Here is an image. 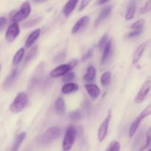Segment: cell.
Instances as JSON below:
<instances>
[{
    "label": "cell",
    "instance_id": "6da1fadb",
    "mask_svg": "<svg viewBox=\"0 0 151 151\" xmlns=\"http://www.w3.org/2000/svg\"><path fill=\"white\" fill-rule=\"evenodd\" d=\"M60 134H61V130L60 128L56 126L50 127L46 130L44 134L41 135L39 139L40 144L44 146L48 145L58 139Z\"/></svg>",
    "mask_w": 151,
    "mask_h": 151
},
{
    "label": "cell",
    "instance_id": "7a4b0ae2",
    "mask_svg": "<svg viewBox=\"0 0 151 151\" xmlns=\"http://www.w3.org/2000/svg\"><path fill=\"white\" fill-rule=\"evenodd\" d=\"M28 101H29V98L27 93L22 91L16 96L13 101L10 105L9 110L13 114L19 113L26 107Z\"/></svg>",
    "mask_w": 151,
    "mask_h": 151
},
{
    "label": "cell",
    "instance_id": "3957f363",
    "mask_svg": "<svg viewBox=\"0 0 151 151\" xmlns=\"http://www.w3.org/2000/svg\"><path fill=\"white\" fill-rule=\"evenodd\" d=\"M77 135H78V129L74 125L68 126L62 143V147L63 150L68 151L72 149Z\"/></svg>",
    "mask_w": 151,
    "mask_h": 151
},
{
    "label": "cell",
    "instance_id": "277c9868",
    "mask_svg": "<svg viewBox=\"0 0 151 151\" xmlns=\"http://www.w3.org/2000/svg\"><path fill=\"white\" fill-rule=\"evenodd\" d=\"M77 65H78V60L76 59H74L69 63L60 65L50 72V77L53 78H57L59 77L64 76L66 73L71 72V70H72Z\"/></svg>",
    "mask_w": 151,
    "mask_h": 151
},
{
    "label": "cell",
    "instance_id": "5b68a950",
    "mask_svg": "<svg viewBox=\"0 0 151 151\" xmlns=\"http://www.w3.org/2000/svg\"><path fill=\"white\" fill-rule=\"evenodd\" d=\"M31 13V5L28 1H24L21 5L20 9L13 15L12 18L13 23H19L29 16Z\"/></svg>",
    "mask_w": 151,
    "mask_h": 151
},
{
    "label": "cell",
    "instance_id": "8992f818",
    "mask_svg": "<svg viewBox=\"0 0 151 151\" xmlns=\"http://www.w3.org/2000/svg\"><path fill=\"white\" fill-rule=\"evenodd\" d=\"M111 117V113L109 111L106 117L105 118L103 122H102L101 125L99 127L98 131H97V138H98L99 142H102L106 139V136H107Z\"/></svg>",
    "mask_w": 151,
    "mask_h": 151
},
{
    "label": "cell",
    "instance_id": "52a82bcc",
    "mask_svg": "<svg viewBox=\"0 0 151 151\" xmlns=\"http://www.w3.org/2000/svg\"><path fill=\"white\" fill-rule=\"evenodd\" d=\"M151 89V79H148L144 82L142 86L140 88L138 94H137V97L135 98V103L137 104L142 103L145 100L147 94H149Z\"/></svg>",
    "mask_w": 151,
    "mask_h": 151
},
{
    "label": "cell",
    "instance_id": "ba28073f",
    "mask_svg": "<svg viewBox=\"0 0 151 151\" xmlns=\"http://www.w3.org/2000/svg\"><path fill=\"white\" fill-rule=\"evenodd\" d=\"M20 33V28L19 24L12 23L9 25L5 33V40L9 43H11L19 36Z\"/></svg>",
    "mask_w": 151,
    "mask_h": 151
},
{
    "label": "cell",
    "instance_id": "9c48e42d",
    "mask_svg": "<svg viewBox=\"0 0 151 151\" xmlns=\"http://www.w3.org/2000/svg\"><path fill=\"white\" fill-rule=\"evenodd\" d=\"M18 75H19V69L18 68H14L11 71V72L7 75V78L4 79V83H3V88L4 89H8L11 88L16 80L17 79Z\"/></svg>",
    "mask_w": 151,
    "mask_h": 151
},
{
    "label": "cell",
    "instance_id": "30bf717a",
    "mask_svg": "<svg viewBox=\"0 0 151 151\" xmlns=\"http://www.w3.org/2000/svg\"><path fill=\"white\" fill-rule=\"evenodd\" d=\"M89 22V17L87 16H84L83 17H81L76 23L75 24V25L73 26L72 29V34H76L78 33L79 31L83 29L86 27L87 26V24Z\"/></svg>",
    "mask_w": 151,
    "mask_h": 151
},
{
    "label": "cell",
    "instance_id": "8fae6325",
    "mask_svg": "<svg viewBox=\"0 0 151 151\" xmlns=\"http://www.w3.org/2000/svg\"><path fill=\"white\" fill-rule=\"evenodd\" d=\"M85 88L87 93L88 94V95H89L90 97H91V98L93 99V100H96V99L98 98L100 93H101L100 88H99L98 86H97L96 84L88 83L85 86Z\"/></svg>",
    "mask_w": 151,
    "mask_h": 151
},
{
    "label": "cell",
    "instance_id": "7c38bea8",
    "mask_svg": "<svg viewBox=\"0 0 151 151\" xmlns=\"http://www.w3.org/2000/svg\"><path fill=\"white\" fill-rule=\"evenodd\" d=\"M111 6L109 5L103 7L101 10V11L100 12V13H99L97 19H96L95 23H94V26L97 27L102 22H103V21H104L105 19H107V18L110 16L111 13Z\"/></svg>",
    "mask_w": 151,
    "mask_h": 151
},
{
    "label": "cell",
    "instance_id": "4fadbf2b",
    "mask_svg": "<svg viewBox=\"0 0 151 151\" xmlns=\"http://www.w3.org/2000/svg\"><path fill=\"white\" fill-rule=\"evenodd\" d=\"M78 1H79V0H68V1L63 6V10H62L63 15L66 17L70 16L71 13L74 11V10L76 7Z\"/></svg>",
    "mask_w": 151,
    "mask_h": 151
},
{
    "label": "cell",
    "instance_id": "5bb4252c",
    "mask_svg": "<svg viewBox=\"0 0 151 151\" xmlns=\"http://www.w3.org/2000/svg\"><path fill=\"white\" fill-rule=\"evenodd\" d=\"M147 43V42H144L142 44H141L137 47V50H135V52L134 53V55H133V64H137L138 62L140 60L145 50Z\"/></svg>",
    "mask_w": 151,
    "mask_h": 151
},
{
    "label": "cell",
    "instance_id": "9a60e30c",
    "mask_svg": "<svg viewBox=\"0 0 151 151\" xmlns=\"http://www.w3.org/2000/svg\"><path fill=\"white\" fill-rule=\"evenodd\" d=\"M54 109L58 115H63L65 113L66 106H65V103L63 97H58L56 99L55 102Z\"/></svg>",
    "mask_w": 151,
    "mask_h": 151
},
{
    "label": "cell",
    "instance_id": "2e32d148",
    "mask_svg": "<svg viewBox=\"0 0 151 151\" xmlns=\"http://www.w3.org/2000/svg\"><path fill=\"white\" fill-rule=\"evenodd\" d=\"M40 34H41V29H36L32 31L27 38L26 42H25V47L27 48H29L35 43V41L38 39V37L40 36Z\"/></svg>",
    "mask_w": 151,
    "mask_h": 151
},
{
    "label": "cell",
    "instance_id": "e0dca14e",
    "mask_svg": "<svg viewBox=\"0 0 151 151\" xmlns=\"http://www.w3.org/2000/svg\"><path fill=\"white\" fill-rule=\"evenodd\" d=\"M136 12V1L135 0H131L128 3V7H127L126 13H125V18L126 20L129 21L134 19V15Z\"/></svg>",
    "mask_w": 151,
    "mask_h": 151
},
{
    "label": "cell",
    "instance_id": "ac0fdd59",
    "mask_svg": "<svg viewBox=\"0 0 151 151\" xmlns=\"http://www.w3.org/2000/svg\"><path fill=\"white\" fill-rule=\"evenodd\" d=\"M78 88H79V86L75 83H66L62 86L61 92L64 94H69L74 91H78Z\"/></svg>",
    "mask_w": 151,
    "mask_h": 151
},
{
    "label": "cell",
    "instance_id": "d6986e66",
    "mask_svg": "<svg viewBox=\"0 0 151 151\" xmlns=\"http://www.w3.org/2000/svg\"><path fill=\"white\" fill-rule=\"evenodd\" d=\"M26 133L22 132L20 133L19 135L16 137V138L15 139L14 142H13V144L12 145L11 150L10 151H18L19 150V147H20L21 145L22 144V142H24V140L26 138Z\"/></svg>",
    "mask_w": 151,
    "mask_h": 151
},
{
    "label": "cell",
    "instance_id": "ffe728a7",
    "mask_svg": "<svg viewBox=\"0 0 151 151\" xmlns=\"http://www.w3.org/2000/svg\"><path fill=\"white\" fill-rule=\"evenodd\" d=\"M96 69L94 66H88L86 69L85 75H83V80L87 83H91L95 79Z\"/></svg>",
    "mask_w": 151,
    "mask_h": 151
},
{
    "label": "cell",
    "instance_id": "44dd1931",
    "mask_svg": "<svg viewBox=\"0 0 151 151\" xmlns=\"http://www.w3.org/2000/svg\"><path fill=\"white\" fill-rule=\"evenodd\" d=\"M111 48H112V43L111 41H109L108 42V44H106V46L105 47V48L103 49V55H102V59H101V63L103 64L106 63L108 61V60L109 59L111 55Z\"/></svg>",
    "mask_w": 151,
    "mask_h": 151
},
{
    "label": "cell",
    "instance_id": "7402d4cb",
    "mask_svg": "<svg viewBox=\"0 0 151 151\" xmlns=\"http://www.w3.org/2000/svg\"><path fill=\"white\" fill-rule=\"evenodd\" d=\"M25 53V50L24 48L22 47V48L19 49L16 53H15L14 56H13V65H18L21 63L22 60H23L24 55Z\"/></svg>",
    "mask_w": 151,
    "mask_h": 151
},
{
    "label": "cell",
    "instance_id": "603a6c76",
    "mask_svg": "<svg viewBox=\"0 0 151 151\" xmlns=\"http://www.w3.org/2000/svg\"><path fill=\"white\" fill-rule=\"evenodd\" d=\"M111 80V73L109 71L105 72L102 75L101 78H100V82L103 86L106 87L110 84Z\"/></svg>",
    "mask_w": 151,
    "mask_h": 151
},
{
    "label": "cell",
    "instance_id": "cb8c5ba5",
    "mask_svg": "<svg viewBox=\"0 0 151 151\" xmlns=\"http://www.w3.org/2000/svg\"><path fill=\"white\" fill-rule=\"evenodd\" d=\"M141 119H139L138 117L135 119V120L133 122V123L131 124V128L129 129V132H128V136L129 137H132L135 135L136 132H137V129H138L139 126V124L141 122Z\"/></svg>",
    "mask_w": 151,
    "mask_h": 151
},
{
    "label": "cell",
    "instance_id": "d4e9b609",
    "mask_svg": "<svg viewBox=\"0 0 151 151\" xmlns=\"http://www.w3.org/2000/svg\"><path fill=\"white\" fill-rule=\"evenodd\" d=\"M151 143V128H150L148 129V131H147L146 133V136H145V141L144 144L139 147L138 151H143L145 150V149H147V147L150 146Z\"/></svg>",
    "mask_w": 151,
    "mask_h": 151
},
{
    "label": "cell",
    "instance_id": "484cf974",
    "mask_svg": "<svg viewBox=\"0 0 151 151\" xmlns=\"http://www.w3.org/2000/svg\"><path fill=\"white\" fill-rule=\"evenodd\" d=\"M37 53H38V47L35 46V47H33L29 52H28V54L27 55L26 58L24 59V63H27L28 62H29L30 60H32V59L35 58V57H36Z\"/></svg>",
    "mask_w": 151,
    "mask_h": 151
},
{
    "label": "cell",
    "instance_id": "4316f807",
    "mask_svg": "<svg viewBox=\"0 0 151 151\" xmlns=\"http://www.w3.org/2000/svg\"><path fill=\"white\" fill-rule=\"evenodd\" d=\"M82 118V114L80 111H72L69 114V119L72 122H78Z\"/></svg>",
    "mask_w": 151,
    "mask_h": 151
},
{
    "label": "cell",
    "instance_id": "83f0119b",
    "mask_svg": "<svg viewBox=\"0 0 151 151\" xmlns=\"http://www.w3.org/2000/svg\"><path fill=\"white\" fill-rule=\"evenodd\" d=\"M120 143L118 141H113L110 143L109 147L105 151H120Z\"/></svg>",
    "mask_w": 151,
    "mask_h": 151
},
{
    "label": "cell",
    "instance_id": "f1b7e54d",
    "mask_svg": "<svg viewBox=\"0 0 151 151\" xmlns=\"http://www.w3.org/2000/svg\"><path fill=\"white\" fill-rule=\"evenodd\" d=\"M150 115H151V104L148 105V106H147V107H146L145 109L144 110L139 114V115L137 117H138L139 119H141V120H142V119H144L145 118L147 117V116H150Z\"/></svg>",
    "mask_w": 151,
    "mask_h": 151
},
{
    "label": "cell",
    "instance_id": "f546056e",
    "mask_svg": "<svg viewBox=\"0 0 151 151\" xmlns=\"http://www.w3.org/2000/svg\"><path fill=\"white\" fill-rule=\"evenodd\" d=\"M145 23V21L143 19H139L137 22H135L134 23H133L131 24V28L133 30H136V29H143V27H144Z\"/></svg>",
    "mask_w": 151,
    "mask_h": 151
},
{
    "label": "cell",
    "instance_id": "4dcf8cb0",
    "mask_svg": "<svg viewBox=\"0 0 151 151\" xmlns=\"http://www.w3.org/2000/svg\"><path fill=\"white\" fill-rule=\"evenodd\" d=\"M75 74L71 71V72H69L68 73H66L64 76H63V78H62V81H63V83H70L75 79Z\"/></svg>",
    "mask_w": 151,
    "mask_h": 151
},
{
    "label": "cell",
    "instance_id": "1f68e13d",
    "mask_svg": "<svg viewBox=\"0 0 151 151\" xmlns=\"http://www.w3.org/2000/svg\"><path fill=\"white\" fill-rule=\"evenodd\" d=\"M109 41V35H108V34H105V35H103V36L100 38V41H99V44H98L99 48H100V50H103Z\"/></svg>",
    "mask_w": 151,
    "mask_h": 151
},
{
    "label": "cell",
    "instance_id": "d6a6232c",
    "mask_svg": "<svg viewBox=\"0 0 151 151\" xmlns=\"http://www.w3.org/2000/svg\"><path fill=\"white\" fill-rule=\"evenodd\" d=\"M41 17H38V18H35V19H31V20H29V22H26V23L24 24V27H27V28L32 27L38 24L41 22Z\"/></svg>",
    "mask_w": 151,
    "mask_h": 151
},
{
    "label": "cell",
    "instance_id": "836d02e7",
    "mask_svg": "<svg viewBox=\"0 0 151 151\" xmlns=\"http://www.w3.org/2000/svg\"><path fill=\"white\" fill-rule=\"evenodd\" d=\"M150 10H151V0H149V1H147V2L144 4V6L140 9L139 13H141V14H145V13L150 12Z\"/></svg>",
    "mask_w": 151,
    "mask_h": 151
},
{
    "label": "cell",
    "instance_id": "e575fe53",
    "mask_svg": "<svg viewBox=\"0 0 151 151\" xmlns=\"http://www.w3.org/2000/svg\"><path fill=\"white\" fill-rule=\"evenodd\" d=\"M142 31H143V29L133 30L132 32H129V33L127 34L126 37L128 38H134V37H136V36H138L139 35H140V34L142 32Z\"/></svg>",
    "mask_w": 151,
    "mask_h": 151
},
{
    "label": "cell",
    "instance_id": "d590c367",
    "mask_svg": "<svg viewBox=\"0 0 151 151\" xmlns=\"http://www.w3.org/2000/svg\"><path fill=\"white\" fill-rule=\"evenodd\" d=\"M91 0H82L81 2V4H80L79 7V11H82L89 4V3L91 2Z\"/></svg>",
    "mask_w": 151,
    "mask_h": 151
},
{
    "label": "cell",
    "instance_id": "8d00e7d4",
    "mask_svg": "<svg viewBox=\"0 0 151 151\" xmlns=\"http://www.w3.org/2000/svg\"><path fill=\"white\" fill-rule=\"evenodd\" d=\"M92 54H93V50H91V49H90V50H88V51L86 52L84 54V55L82 57V60H83V61H85V60H88V59H89L92 56Z\"/></svg>",
    "mask_w": 151,
    "mask_h": 151
},
{
    "label": "cell",
    "instance_id": "74e56055",
    "mask_svg": "<svg viewBox=\"0 0 151 151\" xmlns=\"http://www.w3.org/2000/svg\"><path fill=\"white\" fill-rule=\"evenodd\" d=\"M7 24V19L5 17H3L1 16L0 18V28H1V30H3L4 28V27Z\"/></svg>",
    "mask_w": 151,
    "mask_h": 151
},
{
    "label": "cell",
    "instance_id": "f35d334b",
    "mask_svg": "<svg viewBox=\"0 0 151 151\" xmlns=\"http://www.w3.org/2000/svg\"><path fill=\"white\" fill-rule=\"evenodd\" d=\"M109 0H97V4H103L105 3H106L107 1H109Z\"/></svg>",
    "mask_w": 151,
    "mask_h": 151
},
{
    "label": "cell",
    "instance_id": "ab89813d",
    "mask_svg": "<svg viewBox=\"0 0 151 151\" xmlns=\"http://www.w3.org/2000/svg\"><path fill=\"white\" fill-rule=\"evenodd\" d=\"M32 1L35 3H44L45 1H48V0H32Z\"/></svg>",
    "mask_w": 151,
    "mask_h": 151
},
{
    "label": "cell",
    "instance_id": "60d3db41",
    "mask_svg": "<svg viewBox=\"0 0 151 151\" xmlns=\"http://www.w3.org/2000/svg\"><path fill=\"white\" fill-rule=\"evenodd\" d=\"M148 151H151V148H150V150H149Z\"/></svg>",
    "mask_w": 151,
    "mask_h": 151
}]
</instances>
